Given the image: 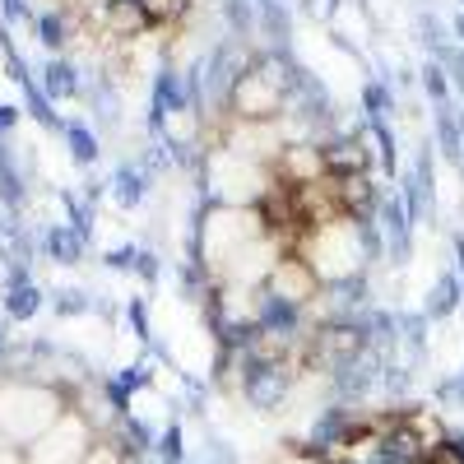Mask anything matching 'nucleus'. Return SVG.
<instances>
[{
	"mask_svg": "<svg viewBox=\"0 0 464 464\" xmlns=\"http://www.w3.org/2000/svg\"><path fill=\"white\" fill-rule=\"evenodd\" d=\"M70 413V395L43 381H0V437L14 450L43 441L56 422Z\"/></svg>",
	"mask_w": 464,
	"mask_h": 464,
	"instance_id": "nucleus-1",
	"label": "nucleus"
},
{
	"mask_svg": "<svg viewBox=\"0 0 464 464\" xmlns=\"http://www.w3.org/2000/svg\"><path fill=\"white\" fill-rule=\"evenodd\" d=\"M284 111H288V93L269 80V74H260L256 65L232 84L227 107H223V116L237 121V126H269V121H279Z\"/></svg>",
	"mask_w": 464,
	"mask_h": 464,
	"instance_id": "nucleus-2",
	"label": "nucleus"
},
{
	"mask_svg": "<svg viewBox=\"0 0 464 464\" xmlns=\"http://www.w3.org/2000/svg\"><path fill=\"white\" fill-rule=\"evenodd\" d=\"M297 381H302V362H297V358H288V362H246L237 391H242L246 409H256V413H279V409L293 400Z\"/></svg>",
	"mask_w": 464,
	"mask_h": 464,
	"instance_id": "nucleus-3",
	"label": "nucleus"
},
{
	"mask_svg": "<svg viewBox=\"0 0 464 464\" xmlns=\"http://www.w3.org/2000/svg\"><path fill=\"white\" fill-rule=\"evenodd\" d=\"M93 446H98V432L70 409L43 441H33L24 450V464H80Z\"/></svg>",
	"mask_w": 464,
	"mask_h": 464,
	"instance_id": "nucleus-4",
	"label": "nucleus"
},
{
	"mask_svg": "<svg viewBox=\"0 0 464 464\" xmlns=\"http://www.w3.org/2000/svg\"><path fill=\"white\" fill-rule=\"evenodd\" d=\"M321 279H316V269L306 265L297 251H284L275 260V269H269V279H265V293L269 297H279L288 306H297V312H312V302L321 297Z\"/></svg>",
	"mask_w": 464,
	"mask_h": 464,
	"instance_id": "nucleus-5",
	"label": "nucleus"
},
{
	"mask_svg": "<svg viewBox=\"0 0 464 464\" xmlns=\"http://www.w3.org/2000/svg\"><path fill=\"white\" fill-rule=\"evenodd\" d=\"M376 227H381V242H385V260H391V265H409V256H413V218H409V209H404L395 186L385 190Z\"/></svg>",
	"mask_w": 464,
	"mask_h": 464,
	"instance_id": "nucleus-6",
	"label": "nucleus"
},
{
	"mask_svg": "<svg viewBox=\"0 0 464 464\" xmlns=\"http://www.w3.org/2000/svg\"><path fill=\"white\" fill-rule=\"evenodd\" d=\"M321 159H325V177H353V172H372V159L358 140V130H339L321 144Z\"/></svg>",
	"mask_w": 464,
	"mask_h": 464,
	"instance_id": "nucleus-7",
	"label": "nucleus"
},
{
	"mask_svg": "<svg viewBox=\"0 0 464 464\" xmlns=\"http://www.w3.org/2000/svg\"><path fill=\"white\" fill-rule=\"evenodd\" d=\"M37 89H43L52 102H70V98H80L89 89V80L70 56H47V65L37 70Z\"/></svg>",
	"mask_w": 464,
	"mask_h": 464,
	"instance_id": "nucleus-8",
	"label": "nucleus"
},
{
	"mask_svg": "<svg viewBox=\"0 0 464 464\" xmlns=\"http://www.w3.org/2000/svg\"><path fill=\"white\" fill-rule=\"evenodd\" d=\"M149 186H153V177L140 168V159L135 163H121L111 177H107V196H111V205L116 209H140L144 200H149Z\"/></svg>",
	"mask_w": 464,
	"mask_h": 464,
	"instance_id": "nucleus-9",
	"label": "nucleus"
},
{
	"mask_svg": "<svg viewBox=\"0 0 464 464\" xmlns=\"http://www.w3.org/2000/svg\"><path fill=\"white\" fill-rule=\"evenodd\" d=\"M459 306H464V284H459V275H455V269H441V275H437V284L428 288V297H422V306H418V312L428 316L432 325H441V321H450V316L459 312Z\"/></svg>",
	"mask_w": 464,
	"mask_h": 464,
	"instance_id": "nucleus-10",
	"label": "nucleus"
},
{
	"mask_svg": "<svg viewBox=\"0 0 464 464\" xmlns=\"http://www.w3.org/2000/svg\"><path fill=\"white\" fill-rule=\"evenodd\" d=\"M0 306H5L10 321H33L37 312H43V288L28 279V269H10L5 293H0Z\"/></svg>",
	"mask_w": 464,
	"mask_h": 464,
	"instance_id": "nucleus-11",
	"label": "nucleus"
},
{
	"mask_svg": "<svg viewBox=\"0 0 464 464\" xmlns=\"http://www.w3.org/2000/svg\"><path fill=\"white\" fill-rule=\"evenodd\" d=\"M102 37H111V43H140V37H149V19L140 10V0H116V5H107Z\"/></svg>",
	"mask_w": 464,
	"mask_h": 464,
	"instance_id": "nucleus-12",
	"label": "nucleus"
},
{
	"mask_svg": "<svg viewBox=\"0 0 464 464\" xmlns=\"http://www.w3.org/2000/svg\"><path fill=\"white\" fill-rule=\"evenodd\" d=\"M84 246H89V237H80L70 223H47V232H43V251L56 265H80L84 260Z\"/></svg>",
	"mask_w": 464,
	"mask_h": 464,
	"instance_id": "nucleus-13",
	"label": "nucleus"
},
{
	"mask_svg": "<svg viewBox=\"0 0 464 464\" xmlns=\"http://www.w3.org/2000/svg\"><path fill=\"white\" fill-rule=\"evenodd\" d=\"M140 10L149 19V33H172V28L190 24L196 0H140Z\"/></svg>",
	"mask_w": 464,
	"mask_h": 464,
	"instance_id": "nucleus-14",
	"label": "nucleus"
},
{
	"mask_svg": "<svg viewBox=\"0 0 464 464\" xmlns=\"http://www.w3.org/2000/svg\"><path fill=\"white\" fill-rule=\"evenodd\" d=\"M153 464H186V422L168 418L159 428V441H153Z\"/></svg>",
	"mask_w": 464,
	"mask_h": 464,
	"instance_id": "nucleus-15",
	"label": "nucleus"
},
{
	"mask_svg": "<svg viewBox=\"0 0 464 464\" xmlns=\"http://www.w3.org/2000/svg\"><path fill=\"white\" fill-rule=\"evenodd\" d=\"M65 149H70V163L74 168H93L98 163V135L84 121H65Z\"/></svg>",
	"mask_w": 464,
	"mask_h": 464,
	"instance_id": "nucleus-16",
	"label": "nucleus"
},
{
	"mask_svg": "<svg viewBox=\"0 0 464 464\" xmlns=\"http://www.w3.org/2000/svg\"><path fill=\"white\" fill-rule=\"evenodd\" d=\"M269 464H334L325 450H312V446H302V441H284L275 455H269Z\"/></svg>",
	"mask_w": 464,
	"mask_h": 464,
	"instance_id": "nucleus-17",
	"label": "nucleus"
},
{
	"mask_svg": "<svg viewBox=\"0 0 464 464\" xmlns=\"http://www.w3.org/2000/svg\"><path fill=\"white\" fill-rule=\"evenodd\" d=\"M56 312H61V316H89V312H93V297H89L84 288H61V293H56Z\"/></svg>",
	"mask_w": 464,
	"mask_h": 464,
	"instance_id": "nucleus-18",
	"label": "nucleus"
},
{
	"mask_svg": "<svg viewBox=\"0 0 464 464\" xmlns=\"http://www.w3.org/2000/svg\"><path fill=\"white\" fill-rule=\"evenodd\" d=\"M135 275H140L144 284H159L163 260H159V251H153V246H140V256H135Z\"/></svg>",
	"mask_w": 464,
	"mask_h": 464,
	"instance_id": "nucleus-19",
	"label": "nucleus"
},
{
	"mask_svg": "<svg viewBox=\"0 0 464 464\" xmlns=\"http://www.w3.org/2000/svg\"><path fill=\"white\" fill-rule=\"evenodd\" d=\"M80 464H126V455L116 450V446H111L107 437H98V446H93V450H89V455H84Z\"/></svg>",
	"mask_w": 464,
	"mask_h": 464,
	"instance_id": "nucleus-20",
	"label": "nucleus"
},
{
	"mask_svg": "<svg viewBox=\"0 0 464 464\" xmlns=\"http://www.w3.org/2000/svg\"><path fill=\"white\" fill-rule=\"evenodd\" d=\"M14 126H19V107L14 102H0V140H5Z\"/></svg>",
	"mask_w": 464,
	"mask_h": 464,
	"instance_id": "nucleus-21",
	"label": "nucleus"
},
{
	"mask_svg": "<svg viewBox=\"0 0 464 464\" xmlns=\"http://www.w3.org/2000/svg\"><path fill=\"white\" fill-rule=\"evenodd\" d=\"M450 256H455V275L464 284V232H450Z\"/></svg>",
	"mask_w": 464,
	"mask_h": 464,
	"instance_id": "nucleus-22",
	"label": "nucleus"
},
{
	"mask_svg": "<svg viewBox=\"0 0 464 464\" xmlns=\"http://www.w3.org/2000/svg\"><path fill=\"white\" fill-rule=\"evenodd\" d=\"M413 464H437V459H432V455H422V459H413Z\"/></svg>",
	"mask_w": 464,
	"mask_h": 464,
	"instance_id": "nucleus-23",
	"label": "nucleus"
},
{
	"mask_svg": "<svg viewBox=\"0 0 464 464\" xmlns=\"http://www.w3.org/2000/svg\"><path fill=\"white\" fill-rule=\"evenodd\" d=\"M459 14H464V0H459Z\"/></svg>",
	"mask_w": 464,
	"mask_h": 464,
	"instance_id": "nucleus-24",
	"label": "nucleus"
},
{
	"mask_svg": "<svg viewBox=\"0 0 464 464\" xmlns=\"http://www.w3.org/2000/svg\"><path fill=\"white\" fill-rule=\"evenodd\" d=\"M111 5H116V0H111Z\"/></svg>",
	"mask_w": 464,
	"mask_h": 464,
	"instance_id": "nucleus-25",
	"label": "nucleus"
}]
</instances>
